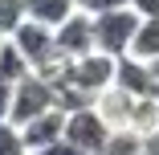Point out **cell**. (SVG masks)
Returning <instances> with one entry per match:
<instances>
[{
	"instance_id": "1",
	"label": "cell",
	"mask_w": 159,
	"mask_h": 155,
	"mask_svg": "<svg viewBox=\"0 0 159 155\" xmlns=\"http://www.w3.org/2000/svg\"><path fill=\"white\" fill-rule=\"evenodd\" d=\"M139 25L143 16L126 4V8H114V12H98L94 16V45L110 57H126L135 49V37H139Z\"/></svg>"
},
{
	"instance_id": "2",
	"label": "cell",
	"mask_w": 159,
	"mask_h": 155,
	"mask_svg": "<svg viewBox=\"0 0 159 155\" xmlns=\"http://www.w3.org/2000/svg\"><path fill=\"white\" fill-rule=\"evenodd\" d=\"M57 106V86L45 78V74H29L25 82H16L12 86V118L8 122H16V127H25V122H33V118H41L45 110H53Z\"/></svg>"
},
{
	"instance_id": "3",
	"label": "cell",
	"mask_w": 159,
	"mask_h": 155,
	"mask_svg": "<svg viewBox=\"0 0 159 155\" xmlns=\"http://www.w3.org/2000/svg\"><path fill=\"white\" fill-rule=\"evenodd\" d=\"M12 41L20 45V53L29 57L33 70H49L53 61L61 57V53H57V29H49V25H41V21H25L16 33H12Z\"/></svg>"
},
{
	"instance_id": "4",
	"label": "cell",
	"mask_w": 159,
	"mask_h": 155,
	"mask_svg": "<svg viewBox=\"0 0 159 155\" xmlns=\"http://www.w3.org/2000/svg\"><path fill=\"white\" fill-rule=\"evenodd\" d=\"M110 122L98 114V106H82V110H70V122H66V139L74 147H82L86 155L90 151H98L106 139H110Z\"/></svg>"
},
{
	"instance_id": "5",
	"label": "cell",
	"mask_w": 159,
	"mask_h": 155,
	"mask_svg": "<svg viewBox=\"0 0 159 155\" xmlns=\"http://www.w3.org/2000/svg\"><path fill=\"white\" fill-rule=\"evenodd\" d=\"M98 45H94V16L90 12H74L66 25H57V53L66 57V61H74V57H86V53H94Z\"/></svg>"
},
{
	"instance_id": "6",
	"label": "cell",
	"mask_w": 159,
	"mask_h": 155,
	"mask_svg": "<svg viewBox=\"0 0 159 155\" xmlns=\"http://www.w3.org/2000/svg\"><path fill=\"white\" fill-rule=\"evenodd\" d=\"M66 122H70V110L66 106H53V110H45L41 118H33V122H25V143H29V151H41V147H49V143H57V139H66Z\"/></svg>"
},
{
	"instance_id": "7",
	"label": "cell",
	"mask_w": 159,
	"mask_h": 155,
	"mask_svg": "<svg viewBox=\"0 0 159 155\" xmlns=\"http://www.w3.org/2000/svg\"><path fill=\"white\" fill-rule=\"evenodd\" d=\"M78 12V0H29V21H41L49 29L66 25Z\"/></svg>"
},
{
	"instance_id": "8",
	"label": "cell",
	"mask_w": 159,
	"mask_h": 155,
	"mask_svg": "<svg viewBox=\"0 0 159 155\" xmlns=\"http://www.w3.org/2000/svg\"><path fill=\"white\" fill-rule=\"evenodd\" d=\"M29 74H33V66H29V57L20 53V45L8 37L4 45H0V82H25Z\"/></svg>"
},
{
	"instance_id": "9",
	"label": "cell",
	"mask_w": 159,
	"mask_h": 155,
	"mask_svg": "<svg viewBox=\"0 0 159 155\" xmlns=\"http://www.w3.org/2000/svg\"><path fill=\"white\" fill-rule=\"evenodd\" d=\"M135 57L143 61H159V16H143L139 25V37H135Z\"/></svg>"
},
{
	"instance_id": "10",
	"label": "cell",
	"mask_w": 159,
	"mask_h": 155,
	"mask_svg": "<svg viewBox=\"0 0 159 155\" xmlns=\"http://www.w3.org/2000/svg\"><path fill=\"white\" fill-rule=\"evenodd\" d=\"M143 151V135H135V131H114L98 151H90V155H139Z\"/></svg>"
},
{
	"instance_id": "11",
	"label": "cell",
	"mask_w": 159,
	"mask_h": 155,
	"mask_svg": "<svg viewBox=\"0 0 159 155\" xmlns=\"http://www.w3.org/2000/svg\"><path fill=\"white\" fill-rule=\"evenodd\" d=\"M25 21H29V0H0V33L4 37H12Z\"/></svg>"
},
{
	"instance_id": "12",
	"label": "cell",
	"mask_w": 159,
	"mask_h": 155,
	"mask_svg": "<svg viewBox=\"0 0 159 155\" xmlns=\"http://www.w3.org/2000/svg\"><path fill=\"white\" fill-rule=\"evenodd\" d=\"M0 155H33L16 122H0Z\"/></svg>"
},
{
	"instance_id": "13",
	"label": "cell",
	"mask_w": 159,
	"mask_h": 155,
	"mask_svg": "<svg viewBox=\"0 0 159 155\" xmlns=\"http://www.w3.org/2000/svg\"><path fill=\"white\" fill-rule=\"evenodd\" d=\"M131 0H78V8L90 12V16H98V12H114V8H126Z\"/></svg>"
},
{
	"instance_id": "14",
	"label": "cell",
	"mask_w": 159,
	"mask_h": 155,
	"mask_svg": "<svg viewBox=\"0 0 159 155\" xmlns=\"http://www.w3.org/2000/svg\"><path fill=\"white\" fill-rule=\"evenodd\" d=\"M33 155H86L82 147H74L70 139H57V143H49V147H41V151H33Z\"/></svg>"
},
{
	"instance_id": "15",
	"label": "cell",
	"mask_w": 159,
	"mask_h": 155,
	"mask_svg": "<svg viewBox=\"0 0 159 155\" xmlns=\"http://www.w3.org/2000/svg\"><path fill=\"white\" fill-rule=\"evenodd\" d=\"M12 118V82H0V122Z\"/></svg>"
},
{
	"instance_id": "16",
	"label": "cell",
	"mask_w": 159,
	"mask_h": 155,
	"mask_svg": "<svg viewBox=\"0 0 159 155\" xmlns=\"http://www.w3.org/2000/svg\"><path fill=\"white\" fill-rule=\"evenodd\" d=\"M131 8L139 16H159V0H131Z\"/></svg>"
},
{
	"instance_id": "17",
	"label": "cell",
	"mask_w": 159,
	"mask_h": 155,
	"mask_svg": "<svg viewBox=\"0 0 159 155\" xmlns=\"http://www.w3.org/2000/svg\"><path fill=\"white\" fill-rule=\"evenodd\" d=\"M143 151H147V155H159V131H155V135H147V139H143Z\"/></svg>"
},
{
	"instance_id": "18",
	"label": "cell",
	"mask_w": 159,
	"mask_h": 155,
	"mask_svg": "<svg viewBox=\"0 0 159 155\" xmlns=\"http://www.w3.org/2000/svg\"><path fill=\"white\" fill-rule=\"evenodd\" d=\"M151 70H155V82H159V61H151Z\"/></svg>"
},
{
	"instance_id": "19",
	"label": "cell",
	"mask_w": 159,
	"mask_h": 155,
	"mask_svg": "<svg viewBox=\"0 0 159 155\" xmlns=\"http://www.w3.org/2000/svg\"><path fill=\"white\" fill-rule=\"evenodd\" d=\"M4 41H8V37H4V33H0V45H4Z\"/></svg>"
},
{
	"instance_id": "20",
	"label": "cell",
	"mask_w": 159,
	"mask_h": 155,
	"mask_svg": "<svg viewBox=\"0 0 159 155\" xmlns=\"http://www.w3.org/2000/svg\"><path fill=\"white\" fill-rule=\"evenodd\" d=\"M139 155H147V151H139Z\"/></svg>"
}]
</instances>
